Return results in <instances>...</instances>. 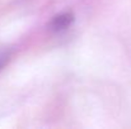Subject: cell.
<instances>
[{
	"mask_svg": "<svg viewBox=\"0 0 131 129\" xmlns=\"http://www.w3.org/2000/svg\"><path fill=\"white\" fill-rule=\"evenodd\" d=\"M71 22H73V15L71 14H61V15H57L52 20L51 28L53 31H56V32H60V31H64V29L69 28Z\"/></svg>",
	"mask_w": 131,
	"mask_h": 129,
	"instance_id": "cell-1",
	"label": "cell"
},
{
	"mask_svg": "<svg viewBox=\"0 0 131 129\" xmlns=\"http://www.w3.org/2000/svg\"><path fill=\"white\" fill-rule=\"evenodd\" d=\"M8 60H9V53L8 52H0V68L6 63Z\"/></svg>",
	"mask_w": 131,
	"mask_h": 129,
	"instance_id": "cell-2",
	"label": "cell"
}]
</instances>
